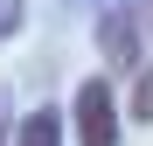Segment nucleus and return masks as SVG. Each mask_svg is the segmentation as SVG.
Masks as SVG:
<instances>
[{
	"mask_svg": "<svg viewBox=\"0 0 153 146\" xmlns=\"http://www.w3.org/2000/svg\"><path fill=\"white\" fill-rule=\"evenodd\" d=\"M70 118H76V146H118V104H111V84L105 77H91L84 90H76Z\"/></svg>",
	"mask_w": 153,
	"mask_h": 146,
	"instance_id": "f257e3e1",
	"label": "nucleus"
},
{
	"mask_svg": "<svg viewBox=\"0 0 153 146\" xmlns=\"http://www.w3.org/2000/svg\"><path fill=\"white\" fill-rule=\"evenodd\" d=\"M97 49H105L111 63H139V21L111 7V14H105V28H97Z\"/></svg>",
	"mask_w": 153,
	"mask_h": 146,
	"instance_id": "f03ea898",
	"label": "nucleus"
},
{
	"mask_svg": "<svg viewBox=\"0 0 153 146\" xmlns=\"http://www.w3.org/2000/svg\"><path fill=\"white\" fill-rule=\"evenodd\" d=\"M56 125H63L56 111H28V118L7 132V146H63V139H56Z\"/></svg>",
	"mask_w": 153,
	"mask_h": 146,
	"instance_id": "7ed1b4c3",
	"label": "nucleus"
},
{
	"mask_svg": "<svg viewBox=\"0 0 153 146\" xmlns=\"http://www.w3.org/2000/svg\"><path fill=\"white\" fill-rule=\"evenodd\" d=\"M132 111H139V118H153V70L139 77V97H132Z\"/></svg>",
	"mask_w": 153,
	"mask_h": 146,
	"instance_id": "20e7f679",
	"label": "nucleus"
}]
</instances>
